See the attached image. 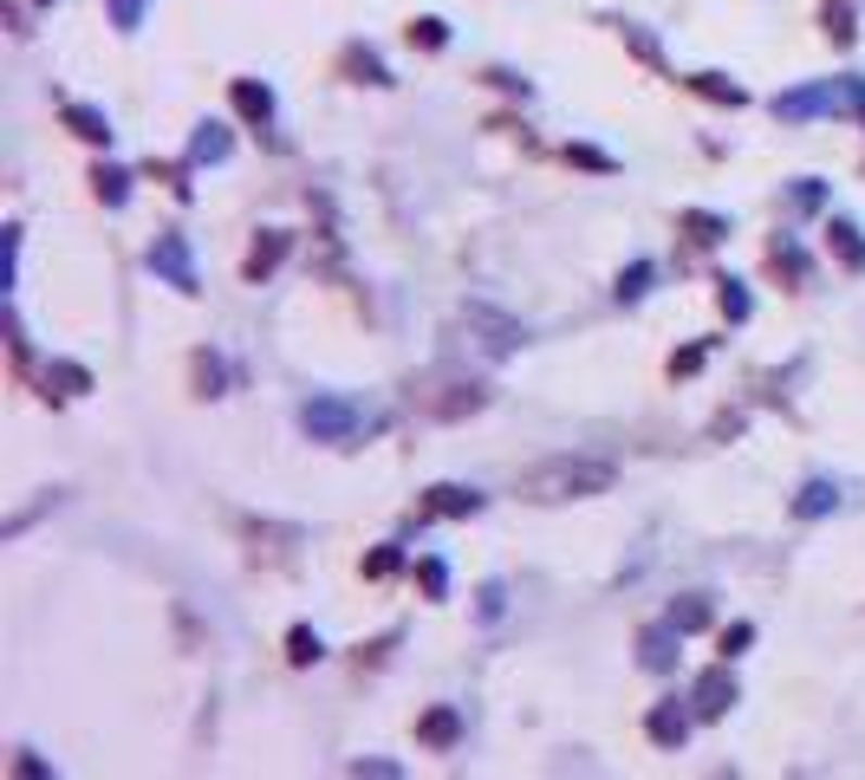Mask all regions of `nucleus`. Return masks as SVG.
<instances>
[{"label":"nucleus","mask_w":865,"mask_h":780,"mask_svg":"<svg viewBox=\"0 0 865 780\" xmlns=\"http://www.w3.org/2000/svg\"><path fill=\"white\" fill-rule=\"evenodd\" d=\"M475 508H482L475 488H462V482H436V488L417 501V521H436V514H475Z\"/></svg>","instance_id":"nucleus-6"},{"label":"nucleus","mask_w":865,"mask_h":780,"mask_svg":"<svg viewBox=\"0 0 865 780\" xmlns=\"http://www.w3.org/2000/svg\"><path fill=\"white\" fill-rule=\"evenodd\" d=\"M150 176H156V182H169V195H182V202H189V169H176V163H150Z\"/></svg>","instance_id":"nucleus-35"},{"label":"nucleus","mask_w":865,"mask_h":780,"mask_svg":"<svg viewBox=\"0 0 865 780\" xmlns=\"http://www.w3.org/2000/svg\"><path fill=\"white\" fill-rule=\"evenodd\" d=\"M749 644H755V625H729L723 631V657H742Z\"/></svg>","instance_id":"nucleus-36"},{"label":"nucleus","mask_w":865,"mask_h":780,"mask_svg":"<svg viewBox=\"0 0 865 780\" xmlns=\"http://www.w3.org/2000/svg\"><path fill=\"white\" fill-rule=\"evenodd\" d=\"M137 13H143V0H111V20H117V26H124V33H130V26H137Z\"/></svg>","instance_id":"nucleus-37"},{"label":"nucleus","mask_w":865,"mask_h":780,"mask_svg":"<svg viewBox=\"0 0 865 780\" xmlns=\"http://www.w3.org/2000/svg\"><path fill=\"white\" fill-rule=\"evenodd\" d=\"M319 657H326L319 631H313V625H293V631H287V664H293V670H306V664H319Z\"/></svg>","instance_id":"nucleus-22"},{"label":"nucleus","mask_w":865,"mask_h":780,"mask_svg":"<svg viewBox=\"0 0 865 780\" xmlns=\"http://www.w3.org/2000/svg\"><path fill=\"white\" fill-rule=\"evenodd\" d=\"M625 46H632V52H638L651 72H664V52H658V39H651L645 26H632V20H625Z\"/></svg>","instance_id":"nucleus-28"},{"label":"nucleus","mask_w":865,"mask_h":780,"mask_svg":"<svg viewBox=\"0 0 865 780\" xmlns=\"http://www.w3.org/2000/svg\"><path fill=\"white\" fill-rule=\"evenodd\" d=\"M684 85H690L697 98H710V104H749V91H742L736 78H723V72H690Z\"/></svg>","instance_id":"nucleus-13"},{"label":"nucleus","mask_w":865,"mask_h":780,"mask_svg":"<svg viewBox=\"0 0 865 780\" xmlns=\"http://www.w3.org/2000/svg\"><path fill=\"white\" fill-rule=\"evenodd\" d=\"M827 247H834V254H840L853 273L865 267V234L853 228V221H827Z\"/></svg>","instance_id":"nucleus-17"},{"label":"nucleus","mask_w":865,"mask_h":780,"mask_svg":"<svg viewBox=\"0 0 865 780\" xmlns=\"http://www.w3.org/2000/svg\"><path fill=\"white\" fill-rule=\"evenodd\" d=\"M677 638H684V631H677L671 618L651 625V631L638 638V664H645V670H671V664H677Z\"/></svg>","instance_id":"nucleus-10"},{"label":"nucleus","mask_w":865,"mask_h":780,"mask_svg":"<svg viewBox=\"0 0 865 780\" xmlns=\"http://www.w3.org/2000/svg\"><path fill=\"white\" fill-rule=\"evenodd\" d=\"M677 228H684L697 247H716V241L729 234V221H723V215H710V208H684V215H677Z\"/></svg>","instance_id":"nucleus-16"},{"label":"nucleus","mask_w":865,"mask_h":780,"mask_svg":"<svg viewBox=\"0 0 865 780\" xmlns=\"http://www.w3.org/2000/svg\"><path fill=\"white\" fill-rule=\"evenodd\" d=\"M606 488H612V462H599V456H547V462H534L521 475L514 495L534 501V508H560V501H593Z\"/></svg>","instance_id":"nucleus-1"},{"label":"nucleus","mask_w":865,"mask_h":780,"mask_svg":"<svg viewBox=\"0 0 865 780\" xmlns=\"http://www.w3.org/2000/svg\"><path fill=\"white\" fill-rule=\"evenodd\" d=\"M768 273H775V280H788V286H801V280H807L801 247H794V241H775V247H768Z\"/></svg>","instance_id":"nucleus-21"},{"label":"nucleus","mask_w":865,"mask_h":780,"mask_svg":"<svg viewBox=\"0 0 865 780\" xmlns=\"http://www.w3.org/2000/svg\"><path fill=\"white\" fill-rule=\"evenodd\" d=\"M794 202H801V208H814V202H821V182H814V176H801V189H794Z\"/></svg>","instance_id":"nucleus-38"},{"label":"nucleus","mask_w":865,"mask_h":780,"mask_svg":"<svg viewBox=\"0 0 865 780\" xmlns=\"http://www.w3.org/2000/svg\"><path fill=\"white\" fill-rule=\"evenodd\" d=\"M65 124H72V137H85V143H111V117L91 111V104H65Z\"/></svg>","instance_id":"nucleus-18"},{"label":"nucleus","mask_w":865,"mask_h":780,"mask_svg":"<svg viewBox=\"0 0 865 780\" xmlns=\"http://www.w3.org/2000/svg\"><path fill=\"white\" fill-rule=\"evenodd\" d=\"M821 20H827V39H834V46H853V39H860V26H853V7H847V0H827V7H821Z\"/></svg>","instance_id":"nucleus-23"},{"label":"nucleus","mask_w":865,"mask_h":780,"mask_svg":"<svg viewBox=\"0 0 865 780\" xmlns=\"http://www.w3.org/2000/svg\"><path fill=\"white\" fill-rule=\"evenodd\" d=\"M834 508H840V488H834V482H807V488L794 495V514H801V521H821V514H834Z\"/></svg>","instance_id":"nucleus-19"},{"label":"nucleus","mask_w":865,"mask_h":780,"mask_svg":"<svg viewBox=\"0 0 865 780\" xmlns=\"http://www.w3.org/2000/svg\"><path fill=\"white\" fill-rule=\"evenodd\" d=\"M482 618H501V586H482Z\"/></svg>","instance_id":"nucleus-39"},{"label":"nucleus","mask_w":865,"mask_h":780,"mask_svg":"<svg viewBox=\"0 0 865 780\" xmlns=\"http://www.w3.org/2000/svg\"><path fill=\"white\" fill-rule=\"evenodd\" d=\"M228 150H234L228 130H221V124H202L195 143H189V163H228Z\"/></svg>","instance_id":"nucleus-20"},{"label":"nucleus","mask_w":865,"mask_h":780,"mask_svg":"<svg viewBox=\"0 0 865 780\" xmlns=\"http://www.w3.org/2000/svg\"><path fill=\"white\" fill-rule=\"evenodd\" d=\"M729 703H736V677H729V657H723L716 670L697 677V716L716 723V716H729Z\"/></svg>","instance_id":"nucleus-5"},{"label":"nucleus","mask_w":865,"mask_h":780,"mask_svg":"<svg viewBox=\"0 0 865 780\" xmlns=\"http://www.w3.org/2000/svg\"><path fill=\"white\" fill-rule=\"evenodd\" d=\"M234 111H241L247 124H267V117H274V91H267L260 78H234Z\"/></svg>","instance_id":"nucleus-14"},{"label":"nucleus","mask_w":865,"mask_h":780,"mask_svg":"<svg viewBox=\"0 0 865 780\" xmlns=\"http://www.w3.org/2000/svg\"><path fill=\"white\" fill-rule=\"evenodd\" d=\"M645 736H651L658 749H684V742H690V709H684V703H658V709L645 716Z\"/></svg>","instance_id":"nucleus-8"},{"label":"nucleus","mask_w":865,"mask_h":780,"mask_svg":"<svg viewBox=\"0 0 865 780\" xmlns=\"http://www.w3.org/2000/svg\"><path fill=\"white\" fill-rule=\"evenodd\" d=\"M397 566H404V547H378V553L365 560V579H391Z\"/></svg>","instance_id":"nucleus-34"},{"label":"nucleus","mask_w":865,"mask_h":780,"mask_svg":"<svg viewBox=\"0 0 865 780\" xmlns=\"http://www.w3.org/2000/svg\"><path fill=\"white\" fill-rule=\"evenodd\" d=\"M52 391H59V397H85V391H91V371L72 365V358H52V365H46V397H52Z\"/></svg>","instance_id":"nucleus-15"},{"label":"nucleus","mask_w":865,"mask_h":780,"mask_svg":"<svg viewBox=\"0 0 865 780\" xmlns=\"http://www.w3.org/2000/svg\"><path fill=\"white\" fill-rule=\"evenodd\" d=\"M417 742H423V749H456V742H462V716H456L449 703H436V709L417 723Z\"/></svg>","instance_id":"nucleus-11"},{"label":"nucleus","mask_w":865,"mask_h":780,"mask_svg":"<svg viewBox=\"0 0 865 780\" xmlns=\"http://www.w3.org/2000/svg\"><path fill=\"white\" fill-rule=\"evenodd\" d=\"M339 72H345L352 85H391V78H384V59L365 52V46H345V52H339Z\"/></svg>","instance_id":"nucleus-12"},{"label":"nucleus","mask_w":865,"mask_h":780,"mask_svg":"<svg viewBox=\"0 0 865 780\" xmlns=\"http://www.w3.org/2000/svg\"><path fill=\"white\" fill-rule=\"evenodd\" d=\"M860 85L847 78V85H834V78H821V85H801V91H781L775 98V117H834V111H847V98H853Z\"/></svg>","instance_id":"nucleus-3"},{"label":"nucleus","mask_w":865,"mask_h":780,"mask_svg":"<svg viewBox=\"0 0 865 780\" xmlns=\"http://www.w3.org/2000/svg\"><path fill=\"white\" fill-rule=\"evenodd\" d=\"M664 618H671L677 631H703V625H710V599H703V592H690V599H677Z\"/></svg>","instance_id":"nucleus-25"},{"label":"nucleus","mask_w":865,"mask_h":780,"mask_svg":"<svg viewBox=\"0 0 865 780\" xmlns=\"http://www.w3.org/2000/svg\"><path fill=\"white\" fill-rule=\"evenodd\" d=\"M417 586H423V599H443V592H449V573H443V560H417Z\"/></svg>","instance_id":"nucleus-31"},{"label":"nucleus","mask_w":865,"mask_h":780,"mask_svg":"<svg viewBox=\"0 0 865 780\" xmlns=\"http://www.w3.org/2000/svg\"><path fill=\"white\" fill-rule=\"evenodd\" d=\"M410 46H423V52H443V46H449V26H443L436 13H423V20H410Z\"/></svg>","instance_id":"nucleus-26"},{"label":"nucleus","mask_w":865,"mask_h":780,"mask_svg":"<svg viewBox=\"0 0 865 780\" xmlns=\"http://www.w3.org/2000/svg\"><path fill=\"white\" fill-rule=\"evenodd\" d=\"M482 404H488V384H475V378H449V397H423L430 417H469Z\"/></svg>","instance_id":"nucleus-7"},{"label":"nucleus","mask_w":865,"mask_h":780,"mask_svg":"<svg viewBox=\"0 0 865 780\" xmlns=\"http://www.w3.org/2000/svg\"><path fill=\"white\" fill-rule=\"evenodd\" d=\"M651 273H658L651 260H632V267L619 273V299H645V293H651Z\"/></svg>","instance_id":"nucleus-27"},{"label":"nucleus","mask_w":865,"mask_h":780,"mask_svg":"<svg viewBox=\"0 0 865 780\" xmlns=\"http://www.w3.org/2000/svg\"><path fill=\"white\" fill-rule=\"evenodd\" d=\"M703 358H710V338H703V345H684V351L671 358V378H697V371H703Z\"/></svg>","instance_id":"nucleus-32"},{"label":"nucleus","mask_w":865,"mask_h":780,"mask_svg":"<svg viewBox=\"0 0 865 780\" xmlns=\"http://www.w3.org/2000/svg\"><path fill=\"white\" fill-rule=\"evenodd\" d=\"M860 111H865V78H860Z\"/></svg>","instance_id":"nucleus-40"},{"label":"nucleus","mask_w":865,"mask_h":780,"mask_svg":"<svg viewBox=\"0 0 865 780\" xmlns=\"http://www.w3.org/2000/svg\"><path fill=\"white\" fill-rule=\"evenodd\" d=\"M91 189H98L104 208H124V202H130V176H124V169H91Z\"/></svg>","instance_id":"nucleus-24"},{"label":"nucleus","mask_w":865,"mask_h":780,"mask_svg":"<svg viewBox=\"0 0 865 780\" xmlns=\"http://www.w3.org/2000/svg\"><path fill=\"white\" fill-rule=\"evenodd\" d=\"M287 247H293V234H280V228H267V234H260V241L247 247V260H241V273H247V280H267V273H274L280 260H287Z\"/></svg>","instance_id":"nucleus-9"},{"label":"nucleus","mask_w":865,"mask_h":780,"mask_svg":"<svg viewBox=\"0 0 865 780\" xmlns=\"http://www.w3.org/2000/svg\"><path fill=\"white\" fill-rule=\"evenodd\" d=\"M143 260H150V273H156L163 286H176V293H195V260H189V241H182V234H156Z\"/></svg>","instance_id":"nucleus-4"},{"label":"nucleus","mask_w":865,"mask_h":780,"mask_svg":"<svg viewBox=\"0 0 865 780\" xmlns=\"http://www.w3.org/2000/svg\"><path fill=\"white\" fill-rule=\"evenodd\" d=\"M195 391H202V397H215V391H221V358L195 351Z\"/></svg>","instance_id":"nucleus-33"},{"label":"nucleus","mask_w":865,"mask_h":780,"mask_svg":"<svg viewBox=\"0 0 865 780\" xmlns=\"http://www.w3.org/2000/svg\"><path fill=\"white\" fill-rule=\"evenodd\" d=\"M300 423H306V436H313V443H352L371 417H365L352 397H313V404L300 410Z\"/></svg>","instance_id":"nucleus-2"},{"label":"nucleus","mask_w":865,"mask_h":780,"mask_svg":"<svg viewBox=\"0 0 865 780\" xmlns=\"http://www.w3.org/2000/svg\"><path fill=\"white\" fill-rule=\"evenodd\" d=\"M567 163H580V169H599V176H612L619 163L606 156V150H593V143H567Z\"/></svg>","instance_id":"nucleus-30"},{"label":"nucleus","mask_w":865,"mask_h":780,"mask_svg":"<svg viewBox=\"0 0 865 780\" xmlns=\"http://www.w3.org/2000/svg\"><path fill=\"white\" fill-rule=\"evenodd\" d=\"M716 286H723V293H716L723 319H736V325H742V319H749V293H742V280H716Z\"/></svg>","instance_id":"nucleus-29"}]
</instances>
